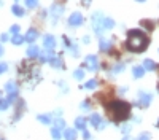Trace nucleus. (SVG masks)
<instances>
[{"label":"nucleus","mask_w":159,"mask_h":140,"mask_svg":"<svg viewBox=\"0 0 159 140\" xmlns=\"http://www.w3.org/2000/svg\"><path fill=\"white\" fill-rule=\"evenodd\" d=\"M43 46L46 49H52V48H56V38L52 37V35H45L43 37Z\"/></svg>","instance_id":"obj_7"},{"label":"nucleus","mask_w":159,"mask_h":140,"mask_svg":"<svg viewBox=\"0 0 159 140\" xmlns=\"http://www.w3.org/2000/svg\"><path fill=\"white\" fill-rule=\"evenodd\" d=\"M51 57H54V53H52V49H48V51H45L43 54H40V61H42V62L51 61Z\"/></svg>","instance_id":"obj_14"},{"label":"nucleus","mask_w":159,"mask_h":140,"mask_svg":"<svg viewBox=\"0 0 159 140\" xmlns=\"http://www.w3.org/2000/svg\"><path fill=\"white\" fill-rule=\"evenodd\" d=\"M10 107V100L8 99H0V110H7Z\"/></svg>","instance_id":"obj_28"},{"label":"nucleus","mask_w":159,"mask_h":140,"mask_svg":"<svg viewBox=\"0 0 159 140\" xmlns=\"http://www.w3.org/2000/svg\"><path fill=\"white\" fill-rule=\"evenodd\" d=\"M102 15L100 13H96L94 16H92V27H94V32L97 34V35H102V32H103V29H102Z\"/></svg>","instance_id":"obj_4"},{"label":"nucleus","mask_w":159,"mask_h":140,"mask_svg":"<svg viewBox=\"0 0 159 140\" xmlns=\"http://www.w3.org/2000/svg\"><path fill=\"white\" fill-rule=\"evenodd\" d=\"M54 127L56 129H65V121L62 120V118H56V121H54Z\"/></svg>","instance_id":"obj_24"},{"label":"nucleus","mask_w":159,"mask_h":140,"mask_svg":"<svg viewBox=\"0 0 159 140\" xmlns=\"http://www.w3.org/2000/svg\"><path fill=\"white\" fill-rule=\"evenodd\" d=\"M83 43H86V45L89 43V37H84V38H83Z\"/></svg>","instance_id":"obj_41"},{"label":"nucleus","mask_w":159,"mask_h":140,"mask_svg":"<svg viewBox=\"0 0 159 140\" xmlns=\"http://www.w3.org/2000/svg\"><path fill=\"white\" fill-rule=\"evenodd\" d=\"M89 107H91V104H89V100H84L83 104H81V108H83V110H89Z\"/></svg>","instance_id":"obj_33"},{"label":"nucleus","mask_w":159,"mask_h":140,"mask_svg":"<svg viewBox=\"0 0 159 140\" xmlns=\"http://www.w3.org/2000/svg\"><path fill=\"white\" fill-rule=\"evenodd\" d=\"M139 97H140V102L139 104L142 105V107H148L150 105V102H151V94H147V93H143V91H140L139 93Z\"/></svg>","instance_id":"obj_9"},{"label":"nucleus","mask_w":159,"mask_h":140,"mask_svg":"<svg viewBox=\"0 0 159 140\" xmlns=\"http://www.w3.org/2000/svg\"><path fill=\"white\" fill-rule=\"evenodd\" d=\"M0 38H2V42H7L8 40V34H2V37H0Z\"/></svg>","instance_id":"obj_38"},{"label":"nucleus","mask_w":159,"mask_h":140,"mask_svg":"<svg viewBox=\"0 0 159 140\" xmlns=\"http://www.w3.org/2000/svg\"><path fill=\"white\" fill-rule=\"evenodd\" d=\"M64 138L65 140H76V131L75 129H65Z\"/></svg>","instance_id":"obj_13"},{"label":"nucleus","mask_w":159,"mask_h":140,"mask_svg":"<svg viewBox=\"0 0 159 140\" xmlns=\"http://www.w3.org/2000/svg\"><path fill=\"white\" fill-rule=\"evenodd\" d=\"M157 126H159V123H157Z\"/></svg>","instance_id":"obj_46"},{"label":"nucleus","mask_w":159,"mask_h":140,"mask_svg":"<svg viewBox=\"0 0 159 140\" xmlns=\"http://www.w3.org/2000/svg\"><path fill=\"white\" fill-rule=\"evenodd\" d=\"M51 135L54 137L56 140H59V138H61V131H59V129H56V127H54V129H51Z\"/></svg>","instance_id":"obj_29"},{"label":"nucleus","mask_w":159,"mask_h":140,"mask_svg":"<svg viewBox=\"0 0 159 140\" xmlns=\"http://www.w3.org/2000/svg\"><path fill=\"white\" fill-rule=\"evenodd\" d=\"M5 91H7V94H8V100L13 102V100L18 97V84H16L15 81H8V83L5 84Z\"/></svg>","instance_id":"obj_3"},{"label":"nucleus","mask_w":159,"mask_h":140,"mask_svg":"<svg viewBox=\"0 0 159 140\" xmlns=\"http://www.w3.org/2000/svg\"><path fill=\"white\" fill-rule=\"evenodd\" d=\"M11 11H13V15H15V16H24V8L19 7L18 3L11 7Z\"/></svg>","instance_id":"obj_18"},{"label":"nucleus","mask_w":159,"mask_h":140,"mask_svg":"<svg viewBox=\"0 0 159 140\" xmlns=\"http://www.w3.org/2000/svg\"><path fill=\"white\" fill-rule=\"evenodd\" d=\"M86 67L89 69V70H97L99 69V61H97V57L96 56H92V54H89L88 57H86Z\"/></svg>","instance_id":"obj_5"},{"label":"nucleus","mask_w":159,"mask_h":140,"mask_svg":"<svg viewBox=\"0 0 159 140\" xmlns=\"http://www.w3.org/2000/svg\"><path fill=\"white\" fill-rule=\"evenodd\" d=\"M7 70H8V65H7L5 62H0V75H2V73H5Z\"/></svg>","instance_id":"obj_32"},{"label":"nucleus","mask_w":159,"mask_h":140,"mask_svg":"<svg viewBox=\"0 0 159 140\" xmlns=\"http://www.w3.org/2000/svg\"><path fill=\"white\" fill-rule=\"evenodd\" d=\"M129 131H130V127H129L127 124H126V126H123V129H121V132H123V134H127Z\"/></svg>","instance_id":"obj_36"},{"label":"nucleus","mask_w":159,"mask_h":140,"mask_svg":"<svg viewBox=\"0 0 159 140\" xmlns=\"http://www.w3.org/2000/svg\"><path fill=\"white\" fill-rule=\"evenodd\" d=\"M11 32H13V34H19V25H18V24L11 25Z\"/></svg>","instance_id":"obj_35"},{"label":"nucleus","mask_w":159,"mask_h":140,"mask_svg":"<svg viewBox=\"0 0 159 140\" xmlns=\"http://www.w3.org/2000/svg\"><path fill=\"white\" fill-rule=\"evenodd\" d=\"M64 13V7L62 5H52L51 7V15H52V21H57L61 18V15Z\"/></svg>","instance_id":"obj_8"},{"label":"nucleus","mask_w":159,"mask_h":140,"mask_svg":"<svg viewBox=\"0 0 159 140\" xmlns=\"http://www.w3.org/2000/svg\"><path fill=\"white\" fill-rule=\"evenodd\" d=\"M108 110L111 111L115 121H124L129 118L130 115V105L127 102H123V100H115L108 105Z\"/></svg>","instance_id":"obj_2"},{"label":"nucleus","mask_w":159,"mask_h":140,"mask_svg":"<svg viewBox=\"0 0 159 140\" xmlns=\"http://www.w3.org/2000/svg\"><path fill=\"white\" fill-rule=\"evenodd\" d=\"M81 2H83V5H84V7H89V3H91V0H81Z\"/></svg>","instance_id":"obj_39"},{"label":"nucleus","mask_w":159,"mask_h":140,"mask_svg":"<svg viewBox=\"0 0 159 140\" xmlns=\"http://www.w3.org/2000/svg\"><path fill=\"white\" fill-rule=\"evenodd\" d=\"M123 140H129V138H127V137H124V138H123Z\"/></svg>","instance_id":"obj_43"},{"label":"nucleus","mask_w":159,"mask_h":140,"mask_svg":"<svg viewBox=\"0 0 159 140\" xmlns=\"http://www.w3.org/2000/svg\"><path fill=\"white\" fill-rule=\"evenodd\" d=\"M73 76H75L76 80H83V78H84V70H81V69L75 70V72H73Z\"/></svg>","instance_id":"obj_27"},{"label":"nucleus","mask_w":159,"mask_h":140,"mask_svg":"<svg viewBox=\"0 0 159 140\" xmlns=\"http://www.w3.org/2000/svg\"><path fill=\"white\" fill-rule=\"evenodd\" d=\"M91 124L92 126H94V127H99V124L102 123V118H100V115H97V113H94V115H92V116H91Z\"/></svg>","instance_id":"obj_19"},{"label":"nucleus","mask_w":159,"mask_h":140,"mask_svg":"<svg viewBox=\"0 0 159 140\" xmlns=\"http://www.w3.org/2000/svg\"><path fill=\"white\" fill-rule=\"evenodd\" d=\"M3 54V48H2V45H0V56Z\"/></svg>","instance_id":"obj_42"},{"label":"nucleus","mask_w":159,"mask_h":140,"mask_svg":"<svg viewBox=\"0 0 159 140\" xmlns=\"http://www.w3.org/2000/svg\"><path fill=\"white\" fill-rule=\"evenodd\" d=\"M148 37L145 35L142 30L134 29L127 32V42H126V48L132 53H142V51L147 49L148 46Z\"/></svg>","instance_id":"obj_1"},{"label":"nucleus","mask_w":159,"mask_h":140,"mask_svg":"<svg viewBox=\"0 0 159 140\" xmlns=\"http://www.w3.org/2000/svg\"><path fill=\"white\" fill-rule=\"evenodd\" d=\"M124 70V65L123 64H118V65L115 67V73H118V72H123Z\"/></svg>","instance_id":"obj_34"},{"label":"nucleus","mask_w":159,"mask_h":140,"mask_svg":"<svg viewBox=\"0 0 159 140\" xmlns=\"http://www.w3.org/2000/svg\"><path fill=\"white\" fill-rule=\"evenodd\" d=\"M137 2H145V0H137Z\"/></svg>","instance_id":"obj_44"},{"label":"nucleus","mask_w":159,"mask_h":140,"mask_svg":"<svg viewBox=\"0 0 159 140\" xmlns=\"http://www.w3.org/2000/svg\"><path fill=\"white\" fill-rule=\"evenodd\" d=\"M157 89H159V86H157Z\"/></svg>","instance_id":"obj_47"},{"label":"nucleus","mask_w":159,"mask_h":140,"mask_svg":"<svg viewBox=\"0 0 159 140\" xmlns=\"http://www.w3.org/2000/svg\"><path fill=\"white\" fill-rule=\"evenodd\" d=\"M0 140H2V138H0Z\"/></svg>","instance_id":"obj_48"},{"label":"nucleus","mask_w":159,"mask_h":140,"mask_svg":"<svg viewBox=\"0 0 159 140\" xmlns=\"http://www.w3.org/2000/svg\"><path fill=\"white\" fill-rule=\"evenodd\" d=\"M143 69L145 70H156V64L151 61V59H145V62H143Z\"/></svg>","instance_id":"obj_17"},{"label":"nucleus","mask_w":159,"mask_h":140,"mask_svg":"<svg viewBox=\"0 0 159 140\" xmlns=\"http://www.w3.org/2000/svg\"><path fill=\"white\" fill-rule=\"evenodd\" d=\"M11 42H13V45H18V46H19V45H22L25 40H24V37H21L19 34H15V37H13Z\"/></svg>","instance_id":"obj_23"},{"label":"nucleus","mask_w":159,"mask_h":140,"mask_svg":"<svg viewBox=\"0 0 159 140\" xmlns=\"http://www.w3.org/2000/svg\"><path fill=\"white\" fill-rule=\"evenodd\" d=\"M27 56H29L30 59L38 57V56H40V49H38V46H35V45L29 46V49H27Z\"/></svg>","instance_id":"obj_12"},{"label":"nucleus","mask_w":159,"mask_h":140,"mask_svg":"<svg viewBox=\"0 0 159 140\" xmlns=\"http://www.w3.org/2000/svg\"><path fill=\"white\" fill-rule=\"evenodd\" d=\"M81 22H83L81 13H73V15H70V18H69V24H70V25L76 27V25H81Z\"/></svg>","instance_id":"obj_6"},{"label":"nucleus","mask_w":159,"mask_h":140,"mask_svg":"<svg viewBox=\"0 0 159 140\" xmlns=\"http://www.w3.org/2000/svg\"><path fill=\"white\" fill-rule=\"evenodd\" d=\"M150 138H151V135L148 132H143V134H140V137L137 140H150Z\"/></svg>","instance_id":"obj_31"},{"label":"nucleus","mask_w":159,"mask_h":140,"mask_svg":"<svg viewBox=\"0 0 159 140\" xmlns=\"http://www.w3.org/2000/svg\"><path fill=\"white\" fill-rule=\"evenodd\" d=\"M37 37H38V32H37L35 29H29V32H27V35H25L24 40L29 42V43H34V42L37 40Z\"/></svg>","instance_id":"obj_11"},{"label":"nucleus","mask_w":159,"mask_h":140,"mask_svg":"<svg viewBox=\"0 0 159 140\" xmlns=\"http://www.w3.org/2000/svg\"><path fill=\"white\" fill-rule=\"evenodd\" d=\"M38 121L43 123V124H49V123H51V116H49V115H40Z\"/></svg>","instance_id":"obj_25"},{"label":"nucleus","mask_w":159,"mask_h":140,"mask_svg":"<svg viewBox=\"0 0 159 140\" xmlns=\"http://www.w3.org/2000/svg\"><path fill=\"white\" fill-rule=\"evenodd\" d=\"M51 65L54 69H62V59L61 57H51Z\"/></svg>","instance_id":"obj_21"},{"label":"nucleus","mask_w":159,"mask_h":140,"mask_svg":"<svg viewBox=\"0 0 159 140\" xmlns=\"http://www.w3.org/2000/svg\"><path fill=\"white\" fill-rule=\"evenodd\" d=\"M115 27V21L111 18H102V29L103 30H108Z\"/></svg>","instance_id":"obj_10"},{"label":"nucleus","mask_w":159,"mask_h":140,"mask_svg":"<svg viewBox=\"0 0 159 140\" xmlns=\"http://www.w3.org/2000/svg\"><path fill=\"white\" fill-rule=\"evenodd\" d=\"M75 127L76 129H81V131H84L86 129V120L81 116V118H76L75 120Z\"/></svg>","instance_id":"obj_15"},{"label":"nucleus","mask_w":159,"mask_h":140,"mask_svg":"<svg viewBox=\"0 0 159 140\" xmlns=\"http://www.w3.org/2000/svg\"><path fill=\"white\" fill-rule=\"evenodd\" d=\"M16 2H19V0H16Z\"/></svg>","instance_id":"obj_45"},{"label":"nucleus","mask_w":159,"mask_h":140,"mask_svg":"<svg viewBox=\"0 0 159 140\" xmlns=\"http://www.w3.org/2000/svg\"><path fill=\"white\" fill-rule=\"evenodd\" d=\"M140 24H142V25H143V27L147 29V30H153V29H154V22H153V21H148V19H143V21H142Z\"/></svg>","instance_id":"obj_22"},{"label":"nucleus","mask_w":159,"mask_h":140,"mask_svg":"<svg viewBox=\"0 0 159 140\" xmlns=\"http://www.w3.org/2000/svg\"><path fill=\"white\" fill-rule=\"evenodd\" d=\"M99 45H100V49H102V51H108V49L111 48V40H107V38H102Z\"/></svg>","instance_id":"obj_16"},{"label":"nucleus","mask_w":159,"mask_h":140,"mask_svg":"<svg viewBox=\"0 0 159 140\" xmlns=\"http://www.w3.org/2000/svg\"><path fill=\"white\" fill-rule=\"evenodd\" d=\"M96 86H97V81H96V80H91V81L86 83V88H88V89H94Z\"/></svg>","instance_id":"obj_30"},{"label":"nucleus","mask_w":159,"mask_h":140,"mask_svg":"<svg viewBox=\"0 0 159 140\" xmlns=\"http://www.w3.org/2000/svg\"><path fill=\"white\" fill-rule=\"evenodd\" d=\"M132 73H134L135 78H142V76L145 75V69H143V67H140V65H137V67H134Z\"/></svg>","instance_id":"obj_20"},{"label":"nucleus","mask_w":159,"mask_h":140,"mask_svg":"<svg viewBox=\"0 0 159 140\" xmlns=\"http://www.w3.org/2000/svg\"><path fill=\"white\" fill-rule=\"evenodd\" d=\"M83 137L88 140V138H89V132H88V131H83Z\"/></svg>","instance_id":"obj_40"},{"label":"nucleus","mask_w":159,"mask_h":140,"mask_svg":"<svg viewBox=\"0 0 159 140\" xmlns=\"http://www.w3.org/2000/svg\"><path fill=\"white\" fill-rule=\"evenodd\" d=\"M25 7L30 8V10L37 8L38 7V0H25Z\"/></svg>","instance_id":"obj_26"},{"label":"nucleus","mask_w":159,"mask_h":140,"mask_svg":"<svg viewBox=\"0 0 159 140\" xmlns=\"http://www.w3.org/2000/svg\"><path fill=\"white\" fill-rule=\"evenodd\" d=\"M64 40H65V42H64V43H65V46H69V48L72 46V42L69 40V38H67V37H65V38H64Z\"/></svg>","instance_id":"obj_37"}]
</instances>
